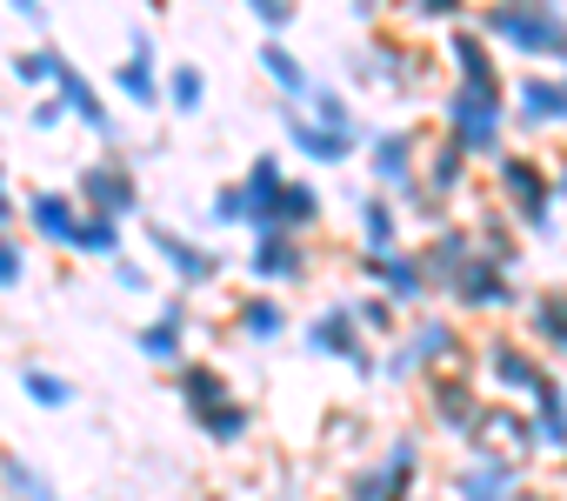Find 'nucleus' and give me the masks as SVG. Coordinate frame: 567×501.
I'll use <instances>...</instances> for the list:
<instances>
[{"instance_id": "1", "label": "nucleus", "mask_w": 567, "mask_h": 501, "mask_svg": "<svg viewBox=\"0 0 567 501\" xmlns=\"http://www.w3.org/2000/svg\"><path fill=\"white\" fill-rule=\"evenodd\" d=\"M474 28L494 48H507L514 61H540V68L567 74V14H560V0H487L474 14Z\"/></svg>"}, {"instance_id": "2", "label": "nucleus", "mask_w": 567, "mask_h": 501, "mask_svg": "<svg viewBox=\"0 0 567 501\" xmlns=\"http://www.w3.org/2000/svg\"><path fill=\"white\" fill-rule=\"evenodd\" d=\"M494 207H507L520 221V234L554 241L560 234V201H554V167H540L534 154H501L494 161Z\"/></svg>"}, {"instance_id": "3", "label": "nucleus", "mask_w": 567, "mask_h": 501, "mask_svg": "<svg viewBox=\"0 0 567 501\" xmlns=\"http://www.w3.org/2000/svg\"><path fill=\"white\" fill-rule=\"evenodd\" d=\"M301 348H308V355H321V361H341V368H348V375H361V381H381V348H374V335L361 328L354 301H328L321 315H308Z\"/></svg>"}, {"instance_id": "4", "label": "nucleus", "mask_w": 567, "mask_h": 501, "mask_svg": "<svg viewBox=\"0 0 567 501\" xmlns=\"http://www.w3.org/2000/svg\"><path fill=\"white\" fill-rule=\"evenodd\" d=\"M427 421L447 434V441H461V448H474L481 434H487V415H494V401L474 388V368H447V375H427Z\"/></svg>"}, {"instance_id": "5", "label": "nucleus", "mask_w": 567, "mask_h": 501, "mask_svg": "<svg viewBox=\"0 0 567 501\" xmlns=\"http://www.w3.org/2000/svg\"><path fill=\"white\" fill-rule=\"evenodd\" d=\"M520 488H527V461L494 448V441L461 448V461L447 474V501H514Z\"/></svg>"}, {"instance_id": "6", "label": "nucleus", "mask_w": 567, "mask_h": 501, "mask_svg": "<svg viewBox=\"0 0 567 501\" xmlns=\"http://www.w3.org/2000/svg\"><path fill=\"white\" fill-rule=\"evenodd\" d=\"M474 368H481V381L494 388V401H527L554 368L540 361V348L534 341H520V335H487L481 348H474Z\"/></svg>"}, {"instance_id": "7", "label": "nucleus", "mask_w": 567, "mask_h": 501, "mask_svg": "<svg viewBox=\"0 0 567 501\" xmlns=\"http://www.w3.org/2000/svg\"><path fill=\"white\" fill-rule=\"evenodd\" d=\"M147 255L174 275V288H187V295H207L220 275H227V255L220 247H207V241H194V234H181V227H167V221H147Z\"/></svg>"}, {"instance_id": "8", "label": "nucleus", "mask_w": 567, "mask_h": 501, "mask_svg": "<svg viewBox=\"0 0 567 501\" xmlns=\"http://www.w3.org/2000/svg\"><path fill=\"white\" fill-rule=\"evenodd\" d=\"M441 295H447V308H454V315H514V308H527V295H520V282H514V268L487 262L481 247H474V262H467Z\"/></svg>"}, {"instance_id": "9", "label": "nucleus", "mask_w": 567, "mask_h": 501, "mask_svg": "<svg viewBox=\"0 0 567 501\" xmlns=\"http://www.w3.org/2000/svg\"><path fill=\"white\" fill-rule=\"evenodd\" d=\"M361 161H368V181L381 194H394V201H408L421 187V134L414 127H374Z\"/></svg>"}, {"instance_id": "10", "label": "nucleus", "mask_w": 567, "mask_h": 501, "mask_svg": "<svg viewBox=\"0 0 567 501\" xmlns=\"http://www.w3.org/2000/svg\"><path fill=\"white\" fill-rule=\"evenodd\" d=\"M361 275L401 308V315H421L441 288H434V275H427V262H421V247H394V255H361Z\"/></svg>"}, {"instance_id": "11", "label": "nucleus", "mask_w": 567, "mask_h": 501, "mask_svg": "<svg viewBox=\"0 0 567 501\" xmlns=\"http://www.w3.org/2000/svg\"><path fill=\"white\" fill-rule=\"evenodd\" d=\"M308 234H295V227H260L254 241H247V282L254 288H295L301 275H308Z\"/></svg>"}, {"instance_id": "12", "label": "nucleus", "mask_w": 567, "mask_h": 501, "mask_svg": "<svg viewBox=\"0 0 567 501\" xmlns=\"http://www.w3.org/2000/svg\"><path fill=\"white\" fill-rule=\"evenodd\" d=\"M348 81H354V88H388V94H414V88H421V54H408L401 41L374 34V41H361V48L348 54Z\"/></svg>"}, {"instance_id": "13", "label": "nucleus", "mask_w": 567, "mask_h": 501, "mask_svg": "<svg viewBox=\"0 0 567 501\" xmlns=\"http://www.w3.org/2000/svg\"><path fill=\"white\" fill-rule=\"evenodd\" d=\"M401 341L414 348V361H421V375H447V368H474V355H467V335H461V321H454V315H434V308H421V315H408V328H401Z\"/></svg>"}, {"instance_id": "14", "label": "nucleus", "mask_w": 567, "mask_h": 501, "mask_svg": "<svg viewBox=\"0 0 567 501\" xmlns=\"http://www.w3.org/2000/svg\"><path fill=\"white\" fill-rule=\"evenodd\" d=\"M280 134H288V147L308 161V167H348L368 141L361 134H341V127H328V121H315L308 108H288L280 101Z\"/></svg>"}, {"instance_id": "15", "label": "nucleus", "mask_w": 567, "mask_h": 501, "mask_svg": "<svg viewBox=\"0 0 567 501\" xmlns=\"http://www.w3.org/2000/svg\"><path fill=\"white\" fill-rule=\"evenodd\" d=\"M74 194H81L87 214H114V221H134L141 214V181H134L127 161H87L74 174Z\"/></svg>"}, {"instance_id": "16", "label": "nucleus", "mask_w": 567, "mask_h": 501, "mask_svg": "<svg viewBox=\"0 0 567 501\" xmlns=\"http://www.w3.org/2000/svg\"><path fill=\"white\" fill-rule=\"evenodd\" d=\"M167 68H161V54H154V34L147 28H127V61L114 68V94L121 101H134V108H167Z\"/></svg>"}, {"instance_id": "17", "label": "nucleus", "mask_w": 567, "mask_h": 501, "mask_svg": "<svg viewBox=\"0 0 567 501\" xmlns=\"http://www.w3.org/2000/svg\"><path fill=\"white\" fill-rule=\"evenodd\" d=\"M514 121L520 134L567 127V74H514Z\"/></svg>"}, {"instance_id": "18", "label": "nucleus", "mask_w": 567, "mask_h": 501, "mask_svg": "<svg viewBox=\"0 0 567 501\" xmlns=\"http://www.w3.org/2000/svg\"><path fill=\"white\" fill-rule=\"evenodd\" d=\"M81 194L74 187H34L28 201H21V221L48 241V247H74V227H81Z\"/></svg>"}, {"instance_id": "19", "label": "nucleus", "mask_w": 567, "mask_h": 501, "mask_svg": "<svg viewBox=\"0 0 567 501\" xmlns=\"http://www.w3.org/2000/svg\"><path fill=\"white\" fill-rule=\"evenodd\" d=\"M354 227H361V255H394V247H408L401 234V201L381 194V187H354Z\"/></svg>"}, {"instance_id": "20", "label": "nucleus", "mask_w": 567, "mask_h": 501, "mask_svg": "<svg viewBox=\"0 0 567 501\" xmlns=\"http://www.w3.org/2000/svg\"><path fill=\"white\" fill-rule=\"evenodd\" d=\"M520 328H527V341L540 355L567 361V288H534L527 308H520Z\"/></svg>"}, {"instance_id": "21", "label": "nucleus", "mask_w": 567, "mask_h": 501, "mask_svg": "<svg viewBox=\"0 0 567 501\" xmlns=\"http://www.w3.org/2000/svg\"><path fill=\"white\" fill-rule=\"evenodd\" d=\"M240 187H247V234L274 227L280 187H288V161H280V154H254V161H247V174H240Z\"/></svg>"}, {"instance_id": "22", "label": "nucleus", "mask_w": 567, "mask_h": 501, "mask_svg": "<svg viewBox=\"0 0 567 501\" xmlns=\"http://www.w3.org/2000/svg\"><path fill=\"white\" fill-rule=\"evenodd\" d=\"M234 328H240V341H254V348H267V341H288V328H295V315H288V301H280L274 288H254L240 308H234Z\"/></svg>"}, {"instance_id": "23", "label": "nucleus", "mask_w": 567, "mask_h": 501, "mask_svg": "<svg viewBox=\"0 0 567 501\" xmlns=\"http://www.w3.org/2000/svg\"><path fill=\"white\" fill-rule=\"evenodd\" d=\"M254 68H260L267 81H274V94L288 101V108H301V101H308V88H315L308 61H301V54H295L288 41H260V48H254Z\"/></svg>"}, {"instance_id": "24", "label": "nucleus", "mask_w": 567, "mask_h": 501, "mask_svg": "<svg viewBox=\"0 0 567 501\" xmlns=\"http://www.w3.org/2000/svg\"><path fill=\"white\" fill-rule=\"evenodd\" d=\"M54 94H61V101H68V108H74V121H81V127H87V134H94V141H107V147H114V141H121V121H114V108H107V101H101V94H94V81H87V74H81V68H68V74H61V88H54Z\"/></svg>"}, {"instance_id": "25", "label": "nucleus", "mask_w": 567, "mask_h": 501, "mask_svg": "<svg viewBox=\"0 0 567 501\" xmlns=\"http://www.w3.org/2000/svg\"><path fill=\"white\" fill-rule=\"evenodd\" d=\"M174 395H181L187 421H200V415H214L220 401H234V388H227V375H220L214 361H181V368H174Z\"/></svg>"}, {"instance_id": "26", "label": "nucleus", "mask_w": 567, "mask_h": 501, "mask_svg": "<svg viewBox=\"0 0 567 501\" xmlns=\"http://www.w3.org/2000/svg\"><path fill=\"white\" fill-rule=\"evenodd\" d=\"M421 262H427V275H434V288H447L467 262H474V227H461V221H447V227H434L427 241H421Z\"/></svg>"}, {"instance_id": "27", "label": "nucleus", "mask_w": 567, "mask_h": 501, "mask_svg": "<svg viewBox=\"0 0 567 501\" xmlns=\"http://www.w3.org/2000/svg\"><path fill=\"white\" fill-rule=\"evenodd\" d=\"M467 167H474V161H467V154H461V147H454L447 134H434V141H421V187H427V194H441V201H454V194L467 187Z\"/></svg>"}, {"instance_id": "28", "label": "nucleus", "mask_w": 567, "mask_h": 501, "mask_svg": "<svg viewBox=\"0 0 567 501\" xmlns=\"http://www.w3.org/2000/svg\"><path fill=\"white\" fill-rule=\"evenodd\" d=\"M527 415L540 428V454H567V388H560V375H547L527 395Z\"/></svg>"}, {"instance_id": "29", "label": "nucleus", "mask_w": 567, "mask_h": 501, "mask_svg": "<svg viewBox=\"0 0 567 501\" xmlns=\"http://www.w3.org/2000/svg\"><path fill=\"white\" fill-rule=\"evenodd\" d=\"M474 247H481L487 262H501V268L520 275V221H514L507 207H487V214L474 221Z\"/></svg>"}, {"instance_id": "30", "label": "nucleus", "mask_w": 567, "mask_h": 501, "mask_svg": "<svg viewBox=\"0 0 567 501\" xmlns=\"http://www.w3.org/2000/svg\"><path fill=\"white\" fill-rule=\"evenodd\" d=\"M341 501H414V481H408V474H394V468L374 454V461H361V468L348 474Z\"/></svg>"}, {"instance_id": "31", "label": "nucleus", "mask_w": 567, "mask_h": 501, "mask_svg": "<svg viewBox=\"0 0 567 501\" xmlns=\"http://www.w3.org/2000/svg\"><path fill=\"white\" fill-rule=\"evenodd\" d=\"M68 255H87V262H121L127 255V221H114V214H81V227H74V247Z\"/></svg>"}, {"instance_id": "32", "label": "nucleus", "mask_w": 567, "mask_h": 501, "mask_svg": "<svg viewBox=\"0 0 567 501\" xmlns=\"http://www.w3.org/2000/svg\"><path fill=\"white\" fill-rule=\"evenodd\" d=\"M0 494L8 501H61V488H54V474H41L28 454H14V448H0Z\"/></svg>"}, {"instance_id": "33", "label": "nucleus", "mask_w": 567, "mask_h": 501, "mask_svg": "<svg viewBox=\"0 0 567 501\" xmlns=\"http://www.w3.org/2000/svg\"><path fill=\"white\" fill-rule=\"evenodd\" d=\"M134 355L154 361V368H181V361H194V355H187V328H181V321H161V315L134 328Z\"/></svg>"}, {"instance_id": "34", "label": "nucleus", "mask_w": 567, "mask_h": 501, "mask_svg": "<svg viewBox=\"0 0 567 501\" xmlns=\"http://www.w3.org/2000/svg\"><path fill=\"white\" fill-rule=\"evenodd\" d=\"M301 108H308L315 121L341 127V134H361V141L374 134V127H361V114H354V101H348V88H341V81H321V74H315V88H308V101H301Z\"/></svg>"}, {"instance_id": "35", "label": "nucleus", "mask_w": 567, "mask_h": 501, "mask_svg": "<svg viewBox=\"0 0 567 501\" xmlns=\"http://www.w3.org/2000/svg\"><path fill=\"white\" fill-rule=\"evenodd\" d=\"M274 227H295V234H315L321 227V187L288 174V187H280V207H274Z\"/></svg>"}, {"instance_id": "36", "label": "nucleus", "mask_w": 567, "mask_h": 501, "mask_svg": "<svg viewBox=\"0 0 567 501\" xmlns=\"http://www.w3.org/2000/svg\"><path fill=\"white\" fill-rule=\"evenodd\" d=\"M68 68H74V61H68V54H61L54 41H41V48H28V54H14V81H21V88H34V94H54Z\"/></svg>"}, {"instance_id": "37", "label": "nucleus", "mask_w": 567, "mask_h": 501, "mask_svg": "<svg viewBox=\"0 0 567 501\" xmlns=\"http://www.w3.org/2000/svg\"><path fill=\"white\" fill-rule=\"evenodd\" d=\"M21 395H28L34 408L61 415V408H74V395H81V388H74L61 368H41V361H28V368H21Z\"/></svg>"}, {"instance_id": "38", "label": "nucleus", "mask_w": 567, "mask_h": 501, "mask_svg": "<svg viewBox=\"0 0 567 501\" xmlns=\"http://www.w3.org/2000/svg\"><path fill=\"white\" fill-rule=\"evenodd\" d=\"M167 114H181V121H194L200 108H207V74H200V61H181V68H167Z\"/></svg>"}, {"instance_id": "39", "label": "nucleus", "mask_w": 567, "mask_h": 501, "mask_svg": "<svg viewBox=\"0 0 567 501\" xmlns=\"http://www.w3.org/2000/svg\"><path fill=\"white\" fill-rule=\"evenodd\" d=\"M194 428H200V434H207V441H214V448H240V441H247V434H254V408H247V401H240V395H234V401H220V408H214V415H200V421H194Z\"/></svg>"}, {"instance_id": "40", "label": "nucleus", "mask_w": 567, "mask_h": 501, "mask_svg": "<svg viewBox=\"0 0 567 501\" xmlns=\"http://www.w3.org/2000/svg\"><path fill=\"white\" fill-rule=\"evenodd\" d=\"M354 315H361V328H368L374 341H401V328H408V315H401L381 288H361V295H354Z\"/></svg>"}, {"instance_id": "41", "label": "nucleus", "mask_w": 567, "mask_h": 501, "mask_svg": "<svg viewBox=\"0 0 567 501\" xmlns=\"http://www.w3.org/2000/svg\"><path fill=\"white\" fill-rule=\"evenodd\" d=\"M240 8L254 14V28H260L267 41H288V28L301 21V0H240Z\"/></svg>"}, {"instance_id": "42", "label": "nucleus", "mask_w": 567, "mask_h": 501, "mask_svg": "<svg viewBox=\"0 0 567 501\" xmlns=\"http://www.w3.org/2000/svg\"><path fill=\"white\" fill-rule=\"evenodd\" d=\"M28 282V241L14 227H0V295H14Z\"/></svg>"}, {"instance_id": "43", "label": "nucleus", "mask_w": 567, "mask_h": 501, "mask_svg": "<svg viewBox=\"0 0 567 501\" xmlns=\"http://www.w3.org/2000/svg\"><path fill=\"white\" fill-rule=\"evenodd\" d=\"M207 221H214V227H247V187H240V181L214 187V201H207Z\"/></svg>"}, {"instance_id": "44", "label": "nucleus", "mask_w": 567, "mask_h": 501, "mask_svg": "<svg viewBox=\"0 0 567 501\" xmlns=\"http://www.w3.org/2000/svg\"><path fill=\"white\" fill-rule=\"evenodd\" d=\"M408 14H414V28H454L461 14H467V0H408Z\"/></svg>"}, {"instance_id": "45", "label": "nucleus", "mask_w": 567, "mask_h": 501, "mask_svg": "<svg viewBox=\"0 0 567 501\" xmlns=\"http://www.w3.org/2000/svg\"><path fill=\"white\" fill-rule=\"evenodd\" d=\"M381 381H427L408 341H381Z\"/></svg>"}, {"instance_id": "46", "label": "nucleus", "mask_w": 567, "mask_h": 501, "mask_svg": "<svg viewBox=\"0 0 567 501\" xmlns=\"http://www.w3.org/2000/svg\"><path fill=\"white\" fill-rule=\"evenodd\" d=\"M61 121H74V108H68L61 94H41V101H34V114H28V127H34V134H54Z\"/></svg>"}, {"instance_id": "47", "label": "nucleus", "mask_w": 567, "mask_h": 501, "mask_svg": "<svg viewBox=\"0 0 567 501\" xmlns=\"http://www.w3.org/2000/svg\"><path fill=\"white\" fill-rule=\"evenodd\" d=\"M107 268H114V288H121V295H154V275H147L134 255H121V262H107Z\"/></svg>"}, {"instance_id": "48", "label": "nucleus", "mask_w": 567, "mask_h": 501, "mask_svg": "<svg viewBox=\"0 0 567 501\" xmlns=\"http://www.w3.org/2000/svg\"><path fill=\"white\" fill-rule=\"evenodd\" d=\"M161 321H181V328H194V295L187 288H174V295H161V308H154Z\"/></svg>"}, {"instance_id": "49", "label": "nucleus", "mask_w": 567, "mask_h": 501, "mask_svg": "<svg viewBox=\"0 0 567 501\" xmlns=\"http://www.w3.org/2000/svg\"><path fill=\"white\" fill-rule=\"evenodd\" d=\"M8 8H14L28 28H41V34H48V0H8Z\"/></svg>"}, {"instance_id": "50", "label": "nucleus", "mask_w": 567, "mask_h": 501, "mask_svg": "<svg viewBox=\"0 0 567 501\" xmlns=\"http://www.w3.org/2000/svg\"><path fill=\"white\" fill-rule=\"evenodd\" d=\"M21 221V201H14V187H8V167H0V227H14Z\"/></svg>"}, {"instance_id": "51", "label": "nucleus", "mask_w": 567, "mask_h": 501, "mask_svg": "<svg viewBox=\"0 0 567 501\" xmlns=\"http://www.w3.org/2000/svg\"><path fill=\"white\" fill-rule=\"evenodd\" d=\"M354 8V21H381V0H348Z\"/></svg>"}, {"instance_id": "52", "label": "nucleus", "mask_w": 567, "mask_h": 501, "mask_svg": "<svg viewBox=\"0 0 567 501\" xmlns=\"http://www.w3.org/2000/svg\"><path fill=\"white\" fill-rule=\"evenodd\" d=\"M554 201H560V207H567V161H560V167H554Z\"/></svg>"}, {"instance_id": "53", "label": "nucleus", "mask_w": 567, "mask_h": 501, "mask_svg": "<svg viewBox=\"0 0 567 501\" xmlns=\"http://www.w3.org/2000/svg\"><path fill=\"white\" fill-rule=\"evenodd\" d=\"M214 501H227V494H214Z\"/></svg>"}, {"instance_id": "54", "label": "nucleus", "mask_w": 567, "mask_h": 501, "mask_svg": "<svg viewBox=\"0 0 567 501\" xmlns=\"http://www.w3.org/2000/svg\"><path fill=\"white\" fill-rule=\"evenodd\" d=\"M0 501H8V494H0Z\"/></svg>"}, {"instance_id": "55", "label": "nucleus", "mask_w": 567, "mask_h": 501, "mask_svg": "<svg viewBox=\"0 0 567 501\" xmlns=\"http://www.w3.org/2000/svg\"><path fill=\"white\" fill-rule=\"evenodd\" d=\"M414 501H421V494H414Z\"/></svg>"}]
</instances>
